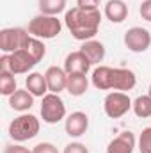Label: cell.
I'll return each mask as SVG.
<instances>
[{"instance_id": "cell-25", "label": "cell", "mask_w": 151, "mask_h": 153, "mask_svg": "<svg viewBox=\"0 0 151 153\" xmlns=\"http://www.w3.org/2000/svg\"><path fill=\"white\" fill-rule=\"evenodd\" d=\"M139 13H141L142 20L151 22V0H144V2L141 4V9H139Z\"/></svg>"}, {"instance_id": "cell-23", "label": "cell", "mask_w": 151, "mask_h": 153, "mask_svg": "<svg viewBox=\"0 0 151 153\" xmlns=\"http://www.w3.org/2000/svg\"><path fill=\"white\" fill-rule=\"evenodd\" d=\"M32 153H59V150L52 143H39V144L34 146Z\"/></svg>"}, {"instance_id": "cell-9", "label": "cell", "mask_w": 151, "mask_h": 153, "mask_svg": "<svg viewBox=\"0 0 151 153\" xmlns=\"http://www.w3.org/2000/svg\"><path fill=\"white\" fill-rule=\"evenodd\" d=\"M124 45L135 53L146 52L151 46V32L144 27H132L124 32Z\"/></svg>"}, {"instance_id": "cell-28", "label": "cell", "mask_w": 151, "mask_h": 153, "mask_svg": "<svg viewBox=\"0 0 151 153\" xmlns=\"http://www.w3.org/2000/svg\"><path fill=\"white\" fill-rule=\"evenodd\" d=\"M148 94L151 96V84H150V89H148Z\"/></svg>"}, {"instance_id": "cell-17", "label": "cell", "mask_w": 151, "mask_h": 153, "mask_svg": "<svg viewBox=\"0 0 151 153\" xmlns=\"http://www.w3.org/2000/svg\"><path fill=\"white\" fill-rule=\"evenodd\" d=\"M25 85L34 96L43 98L44 94H48V84H46V78L43 73H38V71L29 73V76L25 78Z\"/></svg>"}, {"instance_id": "cell-2", "label": "cell", "mask_w": 151, "mask_h": 153, "mask_svg": "<svg viewBox=\"0 0 151 153\" xmlns=\"http://www.w3.org/2000/svg\"><path fill=\"white\" fill-rule=\"evenodd\" d=\"M93 85L100 91H132L137 84V76L128 68H110V66H98L93 71Z\"/></svg>"}, {"instance_id": "cell-12", "label": "cell", "mask_w": 151, "mask_h": 153, "mask_svg": "<svg viewBox=\"0 0 151 153\" xmlns=\"http://www.w3.org/2000/svg\"><path fill=\"white\" fill-rule=\"evenodd\" d=\"M64 128H66V134H68L70 137H80V135H84V134L87 132V128H89V117H87L85 112H80V111L71 112V114L66 117Z\"/></svg>"}, {"instance_id": "cell-11", "label": "cell", "mask_w": 151, "mask_h": 153, "mask_svg": "<svg viewBox=\"0 0 151 153\" xmlns=\"http://www.w3.org/2000/svg\"><path fill=\"white\" fill-rule=\"evenodd\" d=\"M44 78H46V84H48V91L55 93V94L64 91L66 85H68V73H66L64 68H59V66H50L44 71Z\"/></svg>"}, {"instance_id": "cell-26", "label": "cell", "mask_w": 151, "mask_h": 153, "mask_svg": "<svg viewBox=\"0 0 151 153\" xmlns=\"http://www.w3.org/2000/svg\"><path fill=\"white\" fill-rule=\"evenodd\" d=\"M101 0H76V5L82 9H98Z\"/></svg>"}, {"instance_id": "cell-18", "label": "cell", "mask_w": 151, "mask_h": 153, "mask_svg": "<svg viewBox=\"0 0 151 153\" xmlns=\"http://www.w3.org/2000/svg\"><path fill=\"white\" fill-rule=\"evenodd\" d=\"M89 87V80L85 73H71L68 75V85H66V91L71 94V96H82Z\"/></svg>"}, {"instance_id": "cell-13", "label": "cell", "mask_w": 151, "mask_h": 153, "mask_svg": "<svg viewBox=\"0 0 151 153\" xmlns=\"http://www.w3.org/2000/svg\"><path fill=\"white\" fill-rule=\"evenodd\" d=\"M133 150H135V135L130 130L121 132L107 146V153H133Z\"/></svg>"}, {"instance_id": "cell-24", "label": "cell", "mask_w": 151, "mask_h": 153, "mask_svg": "<svg viewBox=\"0 0 151 153\" xmlns=\"http://www.w3.org/2000/svg\"><path fill=\"white\" fill-rule=\"evenodd\" d=\"M64 153H89V150L82 143H70V144H66Z\"/></svg>"}, {"instance_id": "cell-10", "label": "cell", "mask_w": 151, "mask_h": 153, "mask_svg": "<svg viewBox=\"0 0 151 153\" xmlns=\"http://www.w3.org/2000/svg\"><path fill=\"white\" fill-rule=\"evenodd\" d=\"M91 66H93L91 61L80 50L68 53L66 59H64V70H66L68 75H71V73H85L87 75V71L91 70Z\"/></svg>"}, {"instance_id": "cell-3", "label": "cell", "mask_w": 151, "mask_h": 153, "mask_svg": "<svg viewBox=\"0 0 151 153\" xmlns=\"http://www.w3.org/2000/svg\"><path fill=\"white\" fill-rule=\"evenodd\" d=\"M39 119L34 114H21L14 117L9 125V137L18 143H25L29 139H34L39 134Z\"/></svg>"}, {"instance_id": "cell-27", "label": "cell", "mask_w": 151, "mask_h": 153, "mask_svg": "<svg viewBox=\"0 0 151 153\" xmlns=\"http://www.w3.org/2000/svg\"><path fill=\"white\" fill-rule=\"evenodd\" d=\"M4 153H32V152L29 148L21 146V144H9V146H5Z\"/></svg>"}, {"instance_id": "cell-14", "label": "cell", "mask_w": 151, "mask_h": 153, "mask_svg": "<svg viewBox=\"0 0 151 153\" xmlns=\"http://www.w3.org/2000/svg\"><path fill=\"white\" fill-rule=\"evenodd\" d=\"M9 105H11L13 111L25 112L34 105V94L29 89H18L14 94L9 96Z\"/></svg>"}, {"instance_id": "cell-19", "label": "cell", "mask_w": 151, "mask_h": 153, "mask_svg": "<svg viewBox=\"0 0 151 153\" xmlns=\"http://www.w3.org/2000/svg\"><path fill=\"white\" fill-rule=\"evenodd\" d=\"M132 109H133L135 116H137V117H141V119L151 117V96H150V94L137 96V98L133 100Z\"/></svg>"}, {"instance_id": "cell-15", "label": "cell", "mask_w": 151, "mask_h": 153, "mask_svg": "<svg viewBox=\"0 0 151 153\" xmlns=\"http://www.w3.org/2000/svg\"><path fill=\"white\" fill-rule=\"evenodd\" d=\"M80 52L85 53V57L91 61V64H100L105 59V46H103V43H100L96 39L84 41L80 46Z\"/></svg>"}, {"instance_id": "cell-6", "label": "cell", "mask_w": 151, "mask_h": 153, "mask_svg": "<svg viewBox=\"0 0 151 153\" xmlns=\"http://www.w3.org/2000/svg\"><path fill=\"white\" fill-rule=\"evenodd\" d=\"M41 117L48 125H55L66 117V105L55 93H48L41 100Z\"/></svg>"}, {"instance_id": "cell-4", "label": "cell", "mask_w": 151, "mask_h": 153, "mask_svg": "<svg viewBox=\"0 0 151 153\" xmlns=\"http://www.w3.org/2000/svg\"><path fill=\"white\" fill-rule=\"evenodd\" d=\"M29 34L38 39H53L62 30V23L57 16L50 14H38L29 22Z\"/></svg>"}, {"instance_id": "cell-7", "label": "cell", "mask_w": 151, "mask_h": 153, "mask_svg": "<svg viewBox=\"0 0 151 153\" xmlns=\"http://www.w3.org/2000/svg\"><path fill=\"white\" fill-rule=\"evenodd\" d=\"M133 102L130 100V96L123 91H114V93H109L103 100V111L105 114L112 119H119L126 114L130 109H132Z\"/></svg>"}, {"instance_id": "cell-16", "label": "cell", "mask_w": 151, "mask_h": 153, "mask_svg": "<svg viewBox=\"0 0 151 153\" xmlns=\"http://www.w3.org/2000/svg\"><path fill=\"white\" fill-rule=\"evenodd\" d=\"M105 16L112 23H123L128 16V5L123 0H109L105 5Z\"/></svg>"}, {"instance_id": "cell-8", "label": "cell", "mask_w": 151, "mask_h": 153, "mask_svg": "<svg viewBox=\"0 0 151 153\" xmlns=\"http://www.w3.org/2000/svg\"><path fill=\"white\" fill-rule=\"evenodd\" d=\"M29 38H30V34L25 29H20V27L2 29L0 30V50L4 53H13L20 48H23Z\"/></svg>"}, {"instance_id": "cell-1", "label": "cell", "mask_w": 151, "mask_h": 153, "mask_svg": "<svg viewBox=\"0 0 151 153\" xmlns=\"http://www.w3.org/2000/svg\"><path fill=\"white\" fill-rule=\"evenodd\" d=\"M64 23L76 41H89L100 30L101 13L100 9H82L76 5L66 11Z\"/></svg>"}, {"instance_id": "cell-20", "label": "cell", "mask_w": 151, "mask_h": 153, "mask_svg": "<svg viewBox=\"0 0 151 153\" xmlns=\"http://www.w3.org/2000/svg\"><path fill=\"white\" fill-rule=\"evenodd\" d=\"M18 91L16 87V78H14V73L7 71V70H2L0 71V93L4 96H11Z\"/></svg>"}, {"instance_id": "cell-5", "label": "cell", "mask_w": 151, "mask_h": 153, "mask_svg": "<svg viewBox=\"0 0 151 153\" xmlns=\"http://www.w3.org/2000/svg\"><path fill=\"white\" fill-rule=\"evenodd\" d=\"M38 64V61L25 50V48H20L13 53H5L0 57V71L2 70H7L14 75H23V73H29L34 66Z\"/></svg>"}, {"instance_id": "cell-21", "label": "cell", "mask_w": 151, "mask_h": 153, "mask_svg": "<svg viewBox=\"0 0 151 153\" xmlns=\"http://www.w3.org/2000/svg\"><path fill=\"white\" fill-rule=\"evenodd\" d=\"M66 9V0H39V11L41 14L57 16Z\"/></svg>"}, {"instance_id": "cell-22", "label": "cell", "mask_w": 151, "mask_h": 153, "mask_svg": "<svg viewBox=\"0 0 151 153\" xmlns=\"http://www.w3.org/2000/svg\"><path fill=\"white\" fill-rule=\"evenodd\" d=\"M139 152L141 153H151V126L144 128L141 137H139Z\"/></svg>"}]
</instances>
